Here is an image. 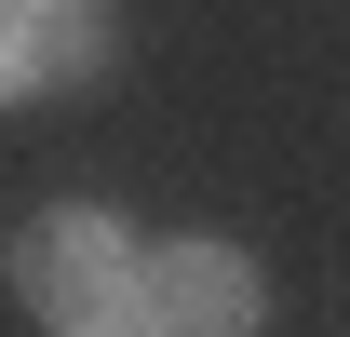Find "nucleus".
I'll list each match as a JSON object with an SVG mask.
<instances>
[{
	"label": "nucleus",
	"instance_id": "f257e3e1",
	"mask_svg": "<svg viewBox=\"0 0 350 337\" xmlns=\"http://www.w3.org/2000/svg\"><path fill=\"white\" fill-rule=\"evenodd\" d=\"M135 284H148V256H135L108 216H54L41 243H27V297H41L68 337H108L135 310Z\"/></svg>",
	"mask_w": 350,
	"mask_h": 337
},
{
	"label": "nucleus",
	"instance_id": "f03ea898",
	"mask_svg": "<svg viewBox=\"0 0 350 337\" xmlns=\"http://www.w3.org/2000/svg\"><path fill=\"white\" fill-rule=\"evenodd\" d=\"M135 324L148 337H243L256 324V270H243L229 243H162L148 284H135Z\"/></svg>",
	"mask_w": 350,
	"mask_h": 337
},
{
	"label": "nucleus",
	"instance_id": "7ed1b4c3",
	"mask_svg": "<svg viewBox=\"0 0 350 337\" xmlns=\"http://www.w3.org/2000/svg\"><path fill=\"white\" fill-rule=\"evenodd\" d=\"M94 54V14L81 0H14V82H68Z\"/></svg>",
	"mask_w": 350,
	"mask_h": 337
},
{
	"label": "nucleus",
	"instance_id": "20e7f679",
	"mask_svg": "<svg viewBox=\"0 0 350 337\" xmlns=\"http://www.w3.org/2000/svg\"><path fill=\"white\" fill-rule=\"evenodd\" d=\"M108 337H148V324H135V310H122V324H108Z\"/></svg>",
	"mask_w": 350,
	"mask_h": 337
}]
</instances>
